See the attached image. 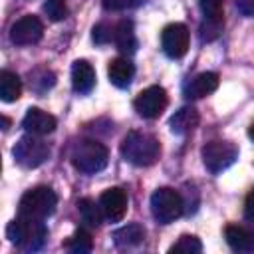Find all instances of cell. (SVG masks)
<instances>
[{
    "label": "cell",
    "instance_id": "1",
    "mask_svg": "<svg viewBox=\"0 0 254 254\" xmlns=\"http://www.w3.org/2000/svg\"><path fill=\"white\" fill-rule=\"evenodd\" d=\"M121 157L135 167H151L161 157V143L145 131H129L121 141Z\"/></svg>",
    "mask_w": 254,
    "mask_h": 254
},
{
    "label": "cell",
    "instance_id": "2",
    "mask_svg": "<svg viewBox=\"0 0 254 254\" xmlns=\"http://www.w3.org/2000/svg\"><path fill=\"white\" fill-rule=\"evenodd\" d=\"M6 236L10 238V242L16 248H20L24 252H36L44 246V242L48 238V228H46L44 220L18 214V218H14L8 224Z\"/></svg>",
    "mask_w": 254,
    "mask_h": 254
},
{
    "label": "cell",
    "instance_id": "3",
    "mask_svg": "<svg viewBox=\"0 0 254 254\" xmlns=\"http://www.w3.org/2000/svg\"><path fill=\"white\" fill-rule=\"evenodd\" d=\"M109 161V153L107 147L95 139H83L79 143H75V147L71 149V165L87 175L99 173L107 167Z\"/></svg>",
    "mask_w": 254,
    "mask_h": 254
},
{
    "label": "cell",
    "instance_id": "4",
    "mask_svg": "<svg viewBox=\"0 0 254 254\" xmlns=\"http://www.w3.org/2000/svg\"><path fill=\"white\" fill-rule=\"evenodd\" d=\"M56 204H58V196L50 187H44V185L34 187L22 194L20 204H18V214L28 216V218L46 220L50 214H54Z\"/></svg>",
    "mask_w": 254,
    "mask_h": 254
},
{
    "label": "cell",
    "instance_id": "5",
    "mask_svg": "<svg viewBox=\"0 0 254 254\" xmlns=\"http://www.w3.org/2000/svg\"><path fill=\"white\" fill-rule=\"evenodd\" d=\"M185 212V200L179 190L161 187L151 194V214L159 224H169Z\"/></svg>",
    "mask_w": 254,
    "mask_h": 254
},
{
    "label": "cell",
    "instance_id": "6",
    "mask_svg": "<svg viewBox=\"0 0 254 254\" xmlns=\"http://www.w3.org/2000/svg\"><path fill=\"white\" fill-rule=\"evenodd\" d=\"M50 145L46 141L40 139V135H24L18 139V143L12 149V155L16 159V163L24 169H36L40 165H44L50 159Z\"/></svg>",
    "mask_w": 254,
    "mask_h": 254
},
{
    "label": "cell",
    "instance_id": "7",
    "mask_svg": "<svg viewBox=\"0 0 254 254\" xmlns=\"http://www.w3.org/2000/svg\"><path fill=\"white\" fill-rule=\"evenodd\" d=\"M202 163L204 167L216 175L222 173L224 169H228L236 159H238V147L232 141H208L202 151Z\"/></svg>",
    "mask_w": 254,
    "mask_h": 254
},
{
    "label": "cell",
    "instance_id": "8",
    "mask_svg": "<svg viewBox=\"0 0 254 254\" xmlns=\"http://www.w3.org/2000/svg\"><path fill=\"white\" fill-rule=\"evenodd\" d=\"M167 103H169L167 91L161 85H151V87L143 89L135 97L133 107H135V111L141 117H145V119H157L167 109Z\"/></svg>",
    "mask_w": 254,
    "mask_h": 254
},
{
    "label": "cell",
    "instance_id": "9",
    "mask_svg": "<svg viewBox=\"0 0 254 254\" xmlns=\"http://www.w3.org/2000/svg\"><path fill=\"white\" fill-rule=\"evenodd\" d=\"M189 40H190V34H189V28L181 22H175V24H169L163 28L161 32V46H163V52L173 58V60H179L187 54L189 50Z\"/></svg>",
    "mask_w": 254,
    "mask_h": 254
},
{
    "label": "cell",
    "instance_id": "10",
    "mask_svg": "<svg viewBox=\"0 0 254 254\" xmlns=\"http://www.w3.org/2000/svg\"><path fill=\"white\" fill-rule=\"evenodd\" d=\"M44 36V24L40 22L38 16H22L16 20L10 28V40L16 46H34L42 40Z\"/></svg>",
    "mask_w": 254,
    "mask_h": 254
},
{
    "label": "cell",
    "instance_id": "11",
    "mask_svg": "<svg viewBox=\"0 0 254 254\" xmlns=\"http://www.w3.org/2000/svg\"><path fill=\"white\" fill-rule=\"evenodd\" d=\"M99 204H101V210H103L105 218H109L111 222H119L127 212V194H125L123 189L111 187V189L101 192Z\"/></svg>",
    "mask_w": 254,
    "mask_h": 254
},
{
    "label": "cell",
    "instance_id": "12",
    "mask_svg": "<svg viewBox=\"0 0 254 254\" xmlns=\"http://www.w3.org/2000/svg\"><path fill=\"white\" fill-rule=\"evenodd\" d=\"M56 125H58L56 117L40 107H30L22 119V127L26 129V133L32 135H48L56 129Z\"/></svg>",
    "mask_w": 254,
    "mask_h": 254
},
{
    "label": "cell",
    "instance_id": "13",
    "mask_svg": "<svg viewBox=\"0 0 254 254\" xmlns=\"http://www.w3.org/2000/svg\"><path fill=\"white\" fill-rule=\"evenodd\" d=\"M216 87H218V73H214V71H202V73L194 75L192 79H189V83L185 85V97H189V99H200V97L210 95Z\"/></svg>",
    "mask_w": 254,
    "mask_h": 254
},
{
    "label": "cell",
    "instance_id": "14",
    "mask_svg": "<svg viewBox=\"0 0 254 254\" xmlns=\"http://www.w3.org/2000/svg\"><path fill=\"white\" fill-rule=\"evenodd\" d=\"M93 85H95V71H93L91 64L85 62V60L73 62V65H71V87H73V91L79 93V95H85L93 89Z\"/></svg>",
    "mask_w": 254,
    "mask_h": 254
},
{
    "label": "cell",
    "instance_id": "15",
    "mask_svg": "<svg viewBox=\"0 0 254 254\" xmlns=\"http://www.w3.org/2000/svg\"><path fill=\"white\" fill-rule=\"evenodd\" d=\"M226 244L234 252H254V232L240 224H228L224 228Z\"/></svg>",
    "mask_w": 254,
    "mask_h": 254
},
{
    "label": "cell",
    "instance_id": "16",
    "mask_svg": "<svg viewBox=\"0 0 254 254\" xmlns=\"http://www.w3.org/2000/svg\"><path fill=\"white\" fill-rule=\"evenodd\" d=\"M133 75H135V65L131 64L129 58H115V60H111L109 65H107V77H109V81H111L115 87H119V89L129 87Z\"/></svg>",
    "mask_w": 254,
    "mask_h": 254
},
{
    "label": "cell",
    "instance_id": "17",
    "mask_svg": "<svg viewBox=\"0 0 254 254\" xmlns=\"http://www.w3.org/2000/svg\"><path fill=\"white\" fill-rule=\"evenodd\" d=\"M113 42L117 46V50L125 56L135 54L137 50V38H135V30H133V22L131 20H119L115 24L113 30Z\"/></svg>",
    "mask_w": 254,
    "mask_h": 254
},
{
    "label": "cell",
    "instance_id": "18",
    "mask_svg": "<svg viewBox=\"0 0 254 254\" xmlns=\"http://www.w3.org/2000/svg\"><path fill=\"white\" fill-rule=\"evenodd\" d=\"M198 121H200L198 111L192 105H185V107H181L179 111L173 113L169 125H171V131L175 135H187L198 125Z\"/></svg>",
    "mask_w": 254,
    "mask_h": 254
},
{
    "label": "cell",
    "instance_id": "19",
    "mask_svg": "<svg viewBox=\"0 0 254 254\" xmlns=\"http://www.w3.org/2000/svg\"><path fill=\"white\" fill-rule=\"evenodd\" d=\"M143 240H145V228L137 222L125 224L113 232V242L119 248H133V246H139Z\"/></svg>",
    "mask_w": 254,
    "mask_h": 254
},
{
    "label": "cell",
    "instance_id": "20",
    "mask_svg": "<svg viewBox=\"0 0 254 254\" xmlns=\"http://www.w3.org/2000/svg\"><path fill=\"white\" fill-rule=\"evenodd\" d=\"M20 95H22V79L10 69H2L0 71V99L6 103H12Z\"/></svg>",
    "mask_w": 254,
    "mask_h": 254
},
{
    "label": "cell",
    "instance_id": "21",
    "mask_svg": "<svg viewBox=\"0 0 254 254\" xmlns=\"http://www.w3.org/2000/svg\"><path fill=\"white\" fill-rule=\"evenodd\" d=\"M77 212L81 216V220L87 224V226H99L101 220H103V210H101V204H97L95 200L91 198H79L77 200Z\"/></svg>",
    "mask_w": 254,
    "mask_h": 254
},
{
    "label": "cell",
    "instance_id": "22",
    "mask_svg": "<svg viewBox=\"0 0 254 254\" xmlns=\"http://www.w3.org/2000/svg\"><path fill=\"white\" fill-rule=\"evenodd\" d=\"M65 248H67L71 254H87V252H91V248H93L91 234H89L87 230H83V228L75 230V232L67 238Z\"/></svg>",
    "mask_w": 254,
    "mask_h": 254
},
{
    "label": "cell",
    "instance_id": "23",
    "mask_svg": "<svg viewBox=\"0 0 254 254\" xmlns=\"http://www.w3.org/2000/svg\"><path fill=\"white\" fill-rule=\"evenodd\" d=\"M169 252H183V254H198V252H202V244H200V240L196 238V236H192V234H183L171 248H169Z\"/></svg>",
    "mask_w": 254,
    "mask_h": 254
},
{
    "label": "cell",
    "instance_id": "24",
    "mask_svg": "<svg viewBox=\"0 0 254 254\" xmlns=\"http://www.w3.org/2000/svg\"><path fill=\"white\" fill-rule=\"evenodd\" d=\"M198 6L206 20H224V0H198Z\"/></svg>",
    "mask_w": 254,
    "mask_h": 254
},
{
    "label": "cell",
    "instance_id": "25",
    "mask_svg": "<svg viewBox=\"0 0 254 254\" xmlns=\"http://www.w3.org/2000/svg\"><path fill=\"white\" fill-rule=\"evenodd\" d=\"M222 28H224V20H206L204 18V22L198 28V36L202 42H212L222 34Z\"/></svg>",
    "mask_w": 254,
    "mask_h": 254
},
{
    "label": "cell",
    "instance_id": "26",
    "mask_svg": "<svg viewBox=\"0 0 254 254\" xmlns=\"http://www.w3.org/2000/svg\"><path fill=\"white\" fill-rule=\"evenodd\" d=\"M44 12L52 22H62L67 18V4L65 0H46L44 2Z\"/></svg>",
    "mask_w": 254,
    "mask_h": 254
},
{
    "label": "cell",
    "instance_id": "27",
    "mask_svg": "<svg viewBox=\"0 0 254 254\" xmlns=\"http://www.w3.org/2000/svg\"><path fill=\"white\" fill-rule=\"evenodd\" d=\"M113 30H115V26H109V24L101 22V24H97L93 28L91 38H93L95 44H109L113 40Z\"/></svg>",
    "mask_w": 254,
    "mask_h": 254
},
{
    "label": "cell",
    "instance_id": "28",
    "mask_svg": "<svg viewBox=\"0 0 254 254\" xmlns=\"http://www.w3.org/2000/svg\"><path fill=\"white\" fill-rule=\"evenodd\" d=\"M141 4H143V0H103L105 10H131Z\"/></svg>",
    "mask_w": 254,
    "mask_h": 254
},
{
    "label": "cell",
    "instance_id": "29",
    "mask_svg": "<svg viewBox=\"0 0 254 254\" xmlns=\"http://www.w3.org/2000/svg\"><path fill=\"white\" fill-rule=\"evenodd\" d=\"M234 4H236V10L242 16L254 18V0H234Z\"/></svg>",
    "mask_w": 254,
    "mask_h": 254
},
{
    "label": "cell",
    "instance_id": "30",
    "mask_svg": "<svg viewBox=\"0 0 254 254\" xmlns=\"http://www.w3.org/2000/svg\"><path fill=\"white\" fill-rule=\"evenodd\" d=\"M244 218L254 222V189L248 192V196L244 200Z\"/></svg>",
    "mask_w": 254,
    "mask_h": 254
},
{
    "label": "cell",
    "instance_id": "31",
    "mask_svg": "<svg viewBox=\"0 0 254 254\" xmlns=\"http://www.w3.org/2000/svg\"><path fill=\"white\" fill-rule=\"evenodd\" d=\"M8 127H10V119H8V117H2V129L6 131Z\"/></svg>",
    "mask_w": 254,
    "mask_h": 254
},
{
    "label": "cell",
    "instance_id": "32",
    "mask_svg": "<svg viewBox=\"0 0 254 254\" xmlns=\"http://www.w3.org/2000/svg\"><path fill=\"white\" fill-rule=\"evenodd\" d=\"M248 137L254 141V123H252V125H250V129H248Z\"/></svg>",
    "mask_w": 254,
    "mask_h": 254
}]
</instances>
